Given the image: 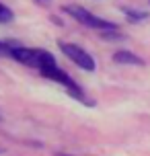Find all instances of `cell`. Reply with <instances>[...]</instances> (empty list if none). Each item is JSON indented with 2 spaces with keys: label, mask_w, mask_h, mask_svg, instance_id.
Returning <instances> with one entry per match:
<instances>
[{
  "label": "cell",
  "mask_w": 150,
  "mask_h": 156,
  "mask_svg": "<svg viewBox=\"0 0 150 156\" xmlns=\"http://www.w3.org/2000/svg\"><path fill=\"white\" fill-rule=\"evenodd\" d=\"M15 45V41H0V58H10V51Z\"/></svg>",
  "instance_id": "cell-6"
},
{
  "label": "cell",
  "mask_w": 150,
  "mask_h": 156,
  "mask_svg": "<svg viewBox=\"0 0 150 156\" xmlns=\"http://www.w3.org/2000/svg\"><path fill=\"white\" fill-rule=\"evenodd\" d=\"M0 119H2V115H0Z\"/></svg>",
  "instance_id": "cell-11"
},
{
  "label": "cell",
  "mask_w": 150,
  "mask_h": 156,
  "mask_svg": "<svg viewBox=\"0 0 150 156\" xmlns=\"http://www.w3.org/2000/svg\"><path fill=\"white\" fill-rule=\"evenodd\" d=\"M113 62H117V64H130V66H144V64H146L140 55L132 54V51H126V49L115 51V54H113Z\"/></svg>",
  "instance_id": "cell-5"
},
{
  "label": "cell",
  "mask_w": 150,
  "mask_h": 156,
  "mask_svg": "<svg viewBox=\"0 0 150 156\" xmlns=\"http://www.w3.org/2000/svg\"><path fill=\"white\" fill-rule=\"evenodd\" d=\"M0 154H2V148H0Z\"/></svg>",
  "instance_id": "cell-10"
},
{
  "label": "cell",
  "mask_w": 150,
  "mask_h": 156,
  "mask_svg": "<svg viewBox=\"0 0 150 156\" xmlns=\"http://www.w3.org/2000/svg\"><path fill=\"white\" fill-rule=\"evenodd\" d=\"M123 12H126V16L130 19V21H142V19H146V16H148L146 12H136V10H127V8L123 10Z\"/></svg>",
  "instance_id": "cell-8"
},
{
  "label": "cell",
  "mask_w": 150,
  "mask_h": 156,
  "mask_svg": "<svg viewBox=\"0 0 150 156\" xmlns=\"http://www.w3.org/2000/svg\"><path fill=\"white\" fill-rule=\"evenodd\" d=\"M55 156H72V154H55Z\"/></svg>",
  "instance_id": "cell-9"
},
{
  "label": "cell",
  "mask_w": 150,
  "mask_h": 156,
  "mask_svg": "<svg viewBox=\"0 0 150 156\" xmlns=\"http://www.w3.org/2000/svg\"><path fill=\"white\" fill-rule=\"evenodd\" d=\"M12 21V10L0 2V23H10Z\"/></svg>",
  "instance_id": "cell-7"
},
{
  "label": "cell",
  "mask_w": 150,
  "mask_h": 156,
  "mask_svg": "<svg viewBox=\"0 0 150 156\" xmlns=\"http://www.w3.org/2000/svg\"><path fill=\"white\" fill-rule=\"evenodd\" d=\"M41 76H45V78H49V80H54V82H58V84H62L68 93H70V97H74V99H78V101H82V103H87V105H91V101H88L87 97H84V93H82V88H80L74 80H72L68 74L64 70H60L58 68V64H49V66H45V68H41Z\"/></svg>",
  "instance_id": "cell-3"
},
{
  "label": "cell",
  "mask_w": 150,
  "mask_h": 156,
  "mask_svg": "<svg viewBox=\"0 0 150 156\" xmlns=\"http://www.w3.org/2000/svg\"><path fill=\"white\" fill-rule=\"evenodd\" d=\"M60 49H62V54L72 60V62L78 66L80 70H87V72H93L95 70V60H93V55L84 51L80 45H74V43H66V41H60Z\"/></svg>",
  "instance_id": "cell-4"
},
{
  "label": "cell",
  "mask_w": 150,
  "mask_h": 156,
  "mask_svg": "<svg viewBox=\"0 0 150 156\" xmlns=\"http://www.w3.org/2000/svg\"><path fill=\"white\" fill-rule=\"evenodd\" d=\"M62 10L68 16H72L74 21H78L82 27H88V29H97V31H111V29H117L115 23L105 21V19L93 15L91 10H87V8H82V6H64Z\"/></svg>",
  "instance_id": "cell-2"
},
{
  "label": "cell",
  "mask_w": 150,
  "mask_h": 156,
  "mask_svg": "<svg viewBox=\"0 0 150 156\" xmlns=\"http://www.w3.org/2000/svg\"><path fill=\"white\" fill-rule=\"evenodd\" d=\"M10 58L16 60L19 64L23 66H29V68H45L49 64L55 62V58L45 49H33V47H23V45H15L12 51H10Z\"/></svg>",
  "instance_id": "cell-1"
}]
</instances>
